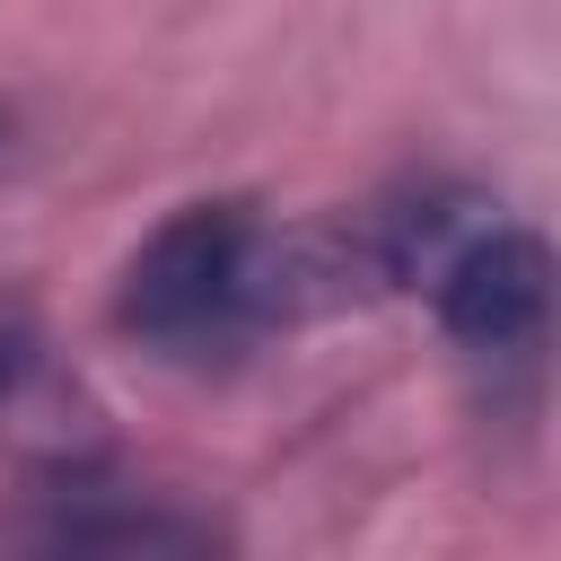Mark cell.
I'll return each mask as SVG.
<instances>
[{"instance_id": "3", "label": "cell", "mask_w": 561, "mask_h": 561, "mask_svg": "<svg viewBox=\"0 0 561 561\" xmlns=\"http://www.w3.org/2000/svg\"><path fill=\"white\" fill-rule=\"evenodd\" d=\"M0 447L18 465L70 473V465H105V412L79 386L70 351L53 342V324L0 289Z\"/></svg>"}, {"instance_id": "4", "label": "cell", "mask_w": 561, "mask_h": 561, "mask_svg": "<svg viewBox=\"0 0 561 561\" xmlns=\"http://www.w3.org/2000/svg\"><path fill=\"white\" fill-rule=\"evenodd\" d=\"M44 508L35 517H18V526H0L9 543H44V552H88V543H114V552H158V543H210L219 526L210 517H184V508H158V500H123V508H105V482H96V465H70V473H44V491H35Z\"/></svg>"}, {"instance_id": "5", "label": "cell", "mask_w": 561, "mask_h": 561, "mask_svg": "<svg viewBox=\"0 0 561 561\" xmlns=\"http://www.w3.org/2000/svg\"><path fill=\"white\" fill-rule=\"evenodd\" d=\"M0 140H9V123H0Z\"/></svg>"}, {"instance_id": "2", "label": "cell", "mask_w": 561, "mask_h": 561, "mask_svg": "<svg viewBox=\"0 0 561 561\" xmlns=\"http://www.w3.org/2000/svg\"><path fill=\"white\" fill-rule=\"evenodd\" d=\"M438 333L473 359H535L552 333V254L517 219H473L421 280Z\"/></svg>"}, {"instance_id": "1", "label": "cell", "mask_w": 561, "mask_h": 561, "mask_svg": "<svg viewBox=\"0 0 561 561\" xmlns=\"http://www.w3.org/2000/svg\"><path fill=\"white\" fill-rule=\"evenodd\" d=\"M324 307H351L333 219L280 228L263 202L237 193L167 210L114 280V324L175 368H228Z\"/></svg>"}]
</instances>
